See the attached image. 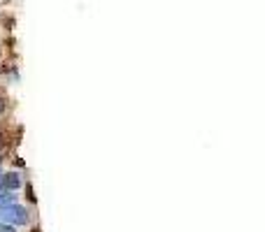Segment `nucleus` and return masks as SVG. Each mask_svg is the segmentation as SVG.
<instances>
[{"label": "nucleus", "mask_w": 265, "mask_h": 232, "mask_svg": "<svg viewBox=\"0 0 265 232\" xmlns=\"http://www.w3.org/2000/svg\"><path fill=\"white\" fill-rule=\"evenodd\" d=\"M0 223H5V225H28L30 216H28L26 207L14 205L10 209H0Z\"/></svg>", "instance_id": "1"}, {"label": "nucleus", "mask_w": 265, "mask_h": 232, "mask_svg": "<svg viewBox=\"0 0 265 232\" xmlns=\"http://www.w3.org/2000/svg\"><path fill=\"white\" fill-rule=\"evenodd\" d=\"M14 205H19L17 195L10 193V190H3V193H0V209H10V207H14Z\"/></svg>", "instance_id": "3"}, {"label": "nucleus", "mask_w": 265, "mask_h": 232, "mask_svg": "<svg viewBox=\"0 0 265 232\" xmlns=\"http://www.w3.org/2000/svg\"><path fill=\"white\" fill-rule=\"evenodd\" d=\"M0 232H17V230H14V225H5V223H3V225H0Z\"/></svg>", "instance_id": "4"}, {"label": "nucleus", "mask_w": 265, "mask_h": 232, "mask_svg": "<svg viewBox=\"0 0 265 232\" xmlns=\"http://www.w3.org/2000/svg\"><path fill=\"white\" fill-rule=\"evenodd\" d=\"M5 111V100H0V114Z\"/></svg>", "instance_id": "5"}, {"label": "nucleus", "mask_w": 265, "mask_h": 232, "mask_svg": "<svg viewBox=\"0 0 265 232\" xmlns=\"http://www.w3.org/2000/svg\"><path fill=\"white\" fill-rule=\"evenodd\" d=\"M19 186H21V177H19L17 172H7L5 177L0 179V193H3V190H10V193H14Z\"/></svg>", "instance_id": "2"}, {"label": "nucleus", "mask_w": 265, "mask_h": 232, "mask_svg": "<svg viewBox=\"0 0 265 232\" xmlns=\"http://www.w3.org/2000/svg\"><path fill=\"white\" fill-rule=\"evenodd\" d=\"M3 177H5V172H3V170H0V179H3Z\"/></svg>", "instance_id": "6"}]
</instances>
